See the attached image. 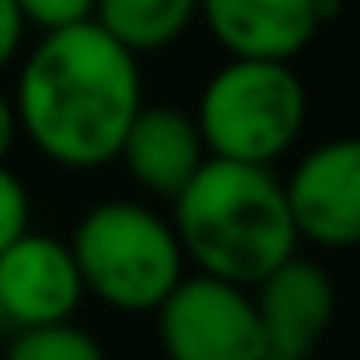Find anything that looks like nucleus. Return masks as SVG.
I'll list each match as a JSON object with an SVG mask.
<instances>
[{
	"label": "nucleus",
	"instance_id": "15",
	"mask_svg": "<svg viewBox=\"0 0 360 360\" xmlns=\"http://www.w3.org/2000/svg\"><path fill=\"white\" fill-rule=\"evenodd\" d=\"M22 34H26V22L18 13L13 0H0V68H9L13 56L22 51Z\"/></svg>",
	"mask_w": 360,
	"mask_h": 360
},
{
	"label": "nucleus",
	"instance_id": "11",
	"mask_svg": "<svg viewBox=\"0 0 360 360\" xmlns=\"http://www.w3.org/2000/svg\"><path fill=\"white\" fill-rule=\"evenodd\" d=\"M200 18V0H94V22L131 56L165 51Z\"/></svg>",
	"mask_w": 360,
	"mask_h": 360
},
{
	"label": "nucleus",
	"instance_id": "9",
	"mask_svg": "<svg viewBox=\"0 0 360 360\" xmlns=\"http://www.w3.org/2000/svg\"><path fill=\"white\" fill-rule=\"evenodd\" d=\"M85 284L68 242L47 233H22L0 250V314L5 326H43L64 322L81 309Z\"/></svg>",
	"mask_w": 360,
	"mask_h": 360
},
{
	"label": "nucleus",
	"instance_id": "2",
	"mask_svg": "<svg viewBox=\"0 0 360 360\" xmlns=\"http://www.w3.org/2000/svg\"><path fill=\"white\" fill-rule=\"evenodd\" d=\"M169 204L178 246L204 276L255 288L271 267L297 255L284 183L271 165L208 157Z\"/></svg>",
	"mask_w": 360,
	"mask_h": 360
},
{
	"label": "nucleus",
	"instance_id": "13",
	"mask_svg": "<svg viewBox=\"0 0 360 360\" xmlns=\"http://www.w3.org/2000/svg\"><path fill=\"white\" fill-rule=\"evenodd\" d=\"M30 229V191L22 178L0 161V250Z\"/></svg>",
	"mask_w": 360,
	"mask_h": 360
},
{
	"label": "nucleus",
	"instance_id": "5",
	"mask_svg": "<svg viewBox=\"0 0 360 360\" xmlns=\"http://www.w3.org/2000/svg\"><path fill=\"white\" fill-rule=\"evenodd\" d=\"M165 360H263L250 288L191 271L153 309Z\"/></svg>",
	"mask_w": 360,
	"mask_h": 360
},
{
	"label": "nucleus",
	"instance_id": "1",
	"mask_svg": "<svg viewBox=\"0 0 360 360\" xmlns=\"http://www.w3.org/2000/svg\"><path fill=\"white\" fill-rule=\"evenodd\" d=\"M22 136L64 169H98L119 157L123 131L144 106L140 56L115 43L94 18L43 30L18 77Z\"/></svg>",
	"mask_w": 360,
	"mask_h": 360
},
{
	"label": "nucleus",
	"instance_id": "10",
	"mask_svg": "<svg viewBox=\"0 0 360 360\" xmlns=\"http://www.w3.org/2000/svg\"><path fill=\"white\" fill-rule=\"evenodd\" d=\"M115 161L127 165L131 183L144 195L174 200L191 183V174L208 161V148L195 127V115L178 106H140L123 131Z\"/></svg>",
	"mask_w": 360,
	"mask_h": 360
},
{
	"label": "nucleus",
	"instance_id": "6",
	"mask_svg": "<svg viewBox=\"0 0 360 360\" xmlns=\"http://www.w3.org/2000/svg\"><path fill=\"white\" fill-rule=\"evenodd\" d=\"M280 183L297 242L318 250H352L360 242V144L352 136L314 144Z\"/></svg>",
	"mask_w": 360,
	"mask_h": 360
},
{
	"label": "nucleus",
	"instance_id": "8",
	"mask_svg": "<svg viewBox=\"0 0 360 360\" xmlns=\"http://www.w3.org/2000/svg\"><path fill=\"white\" fill-rule=\"evenodd\" d=\"M335 18L339 0H200L195 22H204L229 56L292 64Z\"/></svg>",
	"mask_w": 360,
	"mask_h": 360
},
{
	"label": "nucleus",
	"instance_id": "12",
	"mask_svg": "<svg viewBox=\"0 0 360 360\" xmlns=\"http://www.w3.org/2000/svg\"><path fill=\"white\" fill-rule=\"evenodd\" d=\"M5 360H106V352L94 330L64 318L43 326H18L5 347Z\"/></svg>",
	"mask_w": 360,
	"mask_h": 360
},
{
	"label": "nucleus",
	"instance_id": "16",
	"mask_svg": "<svg viewBox=\"0 0 360 360\" xmlns=\"http://www.w3.org/2000/svg\"><path fill=\"white\" fill-rule=\"evenodd\" d=\"M18 136H22V127H18V106H13V98H9L5 89H0V161H9Z\"/></svg>",
	"mask_w": 360,
	"mask_h": 360
},
{
	"label": "nucleus",
	"instance_id": "7",
	"mask_svg": "<svg viewBox=\"0 0 360 360\" xmlns=\"http://www.w3.org/2000/svg\"><path fill=\"white\" fill-rule=\"evenodd\" d=\"M250 301L263 330V360H309L335 322L339 288L322 263L288 255L255 284Z\"/></svg>",
	"mask_w": 360,
	"mask_h": 360
},
{
	"label": "nucleus",
	"instance_id": "17",
	"mask_svg": "<svg viewBox=\"0 0 360 360\" xmlns=\"http://www.w3.org/2000/svg\"><path fill=\"white\" fill-rule=\"evenodd\" d=\"M5 330H9V326H5V314H0V335H5Z\"/></svg>",
	"mask_w": 360,
	"mask_h": 360
},
{
	"label": "nucleus",
	"instance_id": "3",
	"mask_svg": "<svg viewBox=\"0 0 360 360\" xmlns=\"http://www.w3.org/2000/svg\"><path fill=\"white\" fill-rule=\"evenodd\" d=\"M81 284L106 309L153 314L161 297L187 276V255L165 217L148 204L106 200L89 208L68 242Z\"/></svg>",
	"mask_w": 360,
	"mask_h": 360
},
{
	"label": "nucleus",
	"instance_id": "14",
	"mask_svg": "<svg viewBox=\"0 0 360 360\" xmlns=\"http://www.w3.org/2000/svg\"><path fill=\"white\" fill-rule=\"evenodd\" d=\"M26 26L39 30H60V26H77L94 18V0H13Z\"/></svg>",
	"mask_w": 360,
	"mask_h": 360
},
{
	"label": "nucleus",
	"instance_id": "4",
	"mask_svg": "<svg viewBox=\"0 0 360 360\" xmlns=\"http://www.w3.org/2000/svg\"><path fill=\"white\" fill-rule=\"evenodd\" d=\"M309 98L292 64L229 56L195 102V127L208 157L276 165L305 127Z\"/></svg>",
	"mask_w": 360,
	"mask_h": 360
}]
</instances>
